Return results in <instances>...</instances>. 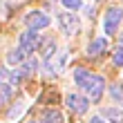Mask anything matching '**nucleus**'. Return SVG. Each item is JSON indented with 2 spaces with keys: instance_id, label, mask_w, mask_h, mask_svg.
I'll list each match as a JSON object with an SVG mask.
<instances>
[{
  "instance_id": "f257e3e1",
  "label": "nucleus",
  "mask_w": 123,
  "mask_h": 123,
  "mask_svg": "<svg viewBox=\"0 0 123 123\" xmlns=\"http://www.w3.org/2000/svg\"><path fill=\"white\" fill-rule=\"evenodd\" d=\"M74 81H76L78 87L87 94V98L98 101L101 96H103V90H105V78L103 76L92 74V72L83 69V67H76L74 69Z\"/></svg>"
},
{
  "instance_id": "f03ea898",
  "label": "nucleus",
  "mask_w": 123,
  "mask_h": 123,
  "mask_svg": "<svg viewBox=\"0 0 123 123\" xmlns=\"http://www.w3.org/2000/svg\"><path fill=\"white\" fill-rule=\"evenodd\" d=\"M123 23V9L121 7H110L103 16V31L105 36H114L119 29V25Z\"/></svg>"
},
{
  "instance_id": "7ed1b4c3",
  "label": "nucleus",
  "mask_w": 123,
  "mask_h": 123,
  "mask_svg": "<svg viewBox=\"0 0 123 123\" xmlns=\"http://www.w3.org/2000/svg\"><path fill=\"white\" fill-rule=\"evenodd\" d=\"M58 27H61V31L65 36H74L78 31V27H81V20H78V16H74L72 11H65L58 16Z\"/></svg>"
},
{
  "instance_id": "20e7f679",
  "label": "nucleus",
  "mask_w": 123,
  "mask_h": 123,
  "mask_svg": "<svg viewBox=\"0 0 123 123\" xmlns=\"http://www.w3.org/2000/svg\"><path fill=\"white\" fill-rule=\"evenodd\" d=\"M18 47L23 49L25 54L36 52V49L40 47V36H38V31L29 29V31H25V34H20V38H18Z\"/></svg>"
},
{
  "instance_id": "39448f33",
  "label": "nucleus",
  "mask_w": 123,
  "mask_h": 123,
  "mask_svg": "<svg viewBox=\"0 0 123 123\" xmlns=\"http://www.w3.org/2000/svg\"><path fill=\"white\" fill-rule=\"evenodd\" d=\"M65 105H67L72 112L83 114V112L90 110V98L87 96H81V94H67V96H65Z\"/></svg>"
},
{
  "instance_id": "423d86ee",
  "label": "nucleus",
  "mask_w": 123,
  "mask_h": 123,
  "mask_svg": "<svg viewBox=\"0 0 123 123\" xmlns=\"http://www.w3.org/2000/svg\"><path fill=\"white\" fill-rule=\"evenodd\" d=\"M49 23H52V20H49L47 13H43V11H29V13L25 16V25L29 27V29H34V31L49 27Z\"/></svg>"
},
{
  "instance_id": "0eeeda50",
  "label": "nucleus",
  "mask_w": 123,
  "mask_h": 123,
  "mask_svg": "<svg viewBox=\"0 0 123 123\" xmlns=\"http://www.w3.org/2000/svg\"><path fill=\"white\" fill-rule=\"evenodd\" d=\"M101 117L107 123H123V107H103Z\"/></svg>"
},
{
  "instance_id": "6e6552de",
  "label": "nucleus",
  "mask_w": 123,
  "mask_h": 123,
  "mask_svg": "<svg viewBox=\"0 0 123 123\" xmlns=\"http://www.w3.org/2000/svg\"><path fill=\"white\" fill-rule=\"evenodd\" d=\"M107 49V36H101V38H94L87 45V56H98Z\"/></svg>"
},
{
  "instance_id": "1a4fd4ad",
  "label": "nucleus",
  "mask_w": 123,
  "mask_h": 123,
  "mask_svg": "<svg viewBox=\"0 0 123 123\" xmlns=\"http://www.w3.org/2000/svg\"><path fill=\"white\" fill-rule=\"evenodd\" d=\"M40 123H65V121H63V114L58 110H45L40 117Z\"/></svg>"
},
{
  "instance_id": "9d476101",
  "label": "nucleus",
  "mask_w": 123,
  "mask_h": 123,
  "mask_svg": "<svg viewBox=\"0 0 123 123\" xmlns=\"http://www.w3.org/2000/svg\"><path fill=\"white\" fill-rule=\"evenodd\" d=\"M25 58H27V54H25V52H23L20 47L11 49V52L7 54V63H9V65H20V63L25 61Z\"/></svg>"
},
{
  "instance_id": "9b49d317",
  "label": "nucleus",
  "mask_w": 123,
  "mask_h": 123,
  "mask_svg": "<svg viewBox=\"0 0 123 123\" xmlns=\"http://www.w3.org/2000/svg\"><path fill=\"white\" fill-rule=\"evenodd\" d=\"M13 96V87L9 83H0V107H2L5 103H9Z\"/></svg>"
},
{
  "instance_id": "f8f14e48",
  "label": "nucleus",
  "mask_w": 123,
  "mask_h": 123,
  "mask_svg": "<svg viewBox=\"0 0 123 123\" xmlns=\"http://www.w3.org/2000/svg\"><path fill=\"white\" fill-rule=\"evenodd\" d=\"M40 45H43V56H45V58H52L54 49H56L54 38H40Z\"/></svg>"
},
{
  "instance_id": "ddd939ff",
  "label": "nucleus",
  "mask_w": 123,
  "mask_h": 123,
  "mask_svg": "<svg viewBox=\"0 0 123 123\" xmlns=\"http://www.w3.org/2000/svg\"><path fill=\"white\" fill-rule=\"evenodd\" d=\"M110 96L117 98L119 103H121V107H123V85H121V83H114L112 87H110Z\"/></svg>"
},
{
  "instance_id": "4468645a",
  "label": "nucleus",
  "mask_w": 123,
  "mask_h": 123,
  "mask_svg": "<svg viewBox=\"0 0 123 123\" xmlns=\"http://www.w3.org/2000/svg\"><path fill=\"white\" fill-rule=\"evenodd\" d=\"M23 112H25V105H23V103H16V105L9 110V114H7V117H9V121H16V119L23 117Z\"/></svg>"
},
{
  "instance_id": "2eb2a0df",
  "label": "nucleus",
  "mask_w": 123,
  "mask_h": 123,
  "mask_svg": "<svg viewBox=\"0 0 123 123\" xmlns=\"http://www.w3.org/2000/svg\"><path fill=\"white\" fill-rule=\"evenodd\" d=\"M61 2H63V7L67 11H76V9L83 7V0H61Z\"/></svg>"
},
{
  "instance_id": "dca6fc26",
  "label": "nucleus",
  "mask_w": 123,
  "mask_h": 123,
  "mask_svg": "<svg viewBox=\"0 0 123 123\" xmlns=\"http://www.w3.org/2000/svg\"><path fill=\"white\" fill-rule=\"evenodd\" d=\"M112 61H114V65H119V67H123V45H121V47H117V52H114Z\"/></svg>"
},
{
  "instance_id": "f3484780",
  "label": "nucleus",
  "mask_w": 123,
  "mask_h": 123,
  "mask_svg": "<svg viewBox=\"0 0 123 123\" xmlns=\"http://www.w3.org/2000/svg\"><path fill=\"white\" fill-rule=\"evenodd\" d=\"M90 123H107V121H105L103 117H92V119H90Z\"/></svg>"
},
{
  "instance_id": "a211bd4d",
  "label": "nucleus",
  "mask_w": 123,
  "mask_h": 123,
  "mask_svg": "<svg viewBox=\"0 0 123 123\" xmlns=\"http://www.w3.org/2000/svg\"><path fill=\"white\" fill-rule=\"evenodd\" d=\"M121 43H123V36H121Z\"/></svg>"
},
{
  "instance_id": "6ab92c4d",
  "label": "nucleus",
  "mask_w": 123,
  "mask_h": 123,
  "mask_svg": "<svg viewBox=\"0 0 123 123\" xmlns=\"http://www.w3.org/2000/svg\"><path fill=\"white\" fill-rule=\"evenodd\" d=\"M29 123H34V121H29Z\"/></svg>"
}]
</instances>
